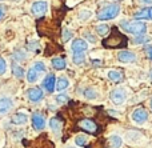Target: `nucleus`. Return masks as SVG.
I'll return each mask as SVG.
<instances>
[{"label": "nucleus", "mask_w": 152, "mask_h": 148, "mask_svg": "<svg viewBox=\"0 0 152 148\" xmlns=\"http://www.w3.org/2000/svg\"><path fill=\"white\" fill-rule=\"evenodd\" d=\"M102 44L104 48H111V50H115V48H126L127 45H128V37L121 31H119L118 27H112L110 35H108L105 39H103Z\"/></svg>", "instance_id": "obj_1"}, {"label": "nucleus", "mask_w": 152, "mask_h": 148, "mask_svg": "<svg viewBox=\"0 0 152 148\" xmlns=\"http://www.w3.org/2000/svg\"><path fill=\"white\" fill-rule=\"evenodd\" d=\"M120 26L126 32L136 35V36L145 35V32H147V26L143 21H121Z\"/></svg>", "instance_id": "obj_2"}, {"label": "nucleus", "mask_w": 152, "mask_h": 148, "mask_svg": "<svg viewBox=\"0 0 152 148\" xmlns=\"http://www.w3.org/2000/svg\"><path fill=\"white\" fill-rule=\"evenodd\" d=\"M120 13V5L119 4H110V5H105L104 8L97 12V20H111V19H115L116 16Z\"/></svg>", "instance_id": "obj_3"}, {"label": "nucleus", "mask_w": 152, "mask_h": 148, "mask_svg": "<svg viewBox=\"0 0 152 148\" xmlns=\"http://www.w3.org/2000/svg\"><path fill=\"white\" fill-rule=\"evenodd\" d=\"M77 128H80V130L86 131V132H88V133H94V135L99 133V131H100L97 123L95 122V120H92V119H81V120H79L77 122Z\"/></svg>", "instance_id": "obj_4"}, {"label": "nucleus", "mask_w": 152, "mask_h": 148, "mask_svg": "<svg viewBox=\"0 0 152 148\" xmlns=\"http://www.w3.org/2000/svg\"><path fill=\"white\" fill-rule=\"evenodd\" d=\"M110 98H111V101L115 106H121L127 99V92L124 88H115V90L111 91Z\"/></svg>", "instance_id": "obj_5"}, {"label": "nucleus", "mask_w": 152, "mask_h": 148, "mask_svg": "<svg viewBox=\"0 0 152 148\" xmlns=\"http://www.w3.org/2000/svg\"><path fill=\"white\" fill-rule=\"evenodd\" d=\"M131 117L134 120V123H136V124H144L148 120V112L143 107H139V108H136L132 112Z\"/></svg>", "instance_id": "obj_6"}, {"label": "nucleus", "mask_w": 152, "mask_h": 148, "mask_svg": "<svg viewBox=\"0 0 152 148\" xmlns=\"http://www.w3.org/2000/svg\"><path fill=\"white\" fill-rule=\"evenodd\" d=\"M27 98H28L31 101H34V103H37V101L43 100V98H44V93H43L42 88L34 87V88H29V90L27 91Z\"/></svg>", "instance_id": "obj_7"}, {"label": "nucleus", "mask_w": 152, "mask_h": 148, "mask_svg": "<svg viewBox=\"0 0 152 148\" xmlns=\"http://www.w3.org/2000/svg\"><path fill=\"white\" fill-rule=\"evenodd\" d=\"M48 9V4L47 1H35L31 7V12L36 16H42L47 12Z\"/></svg>", "instance_id": "obj_8"}, {"label": "nucleus", "mask_w": 152, "mask_h": 148, "mask_svg": "<svg viewBox=\"0 0 152 148\" xmlns=\"http://www.w3.org/2000/svg\"><path fill=\"white\" fill-rule=\"evenodd\" d=\"M63 119H61L60 116H53L51 117L50 120V128L51 131H52L53 133H56V135H59V133L61 132V130H63Z\"/></svg>", "instance_id": "obj_9"}, {"label": "nucleus", "mask_w": 152, "mask_h": 148, "mask_svg": "<svg viewBox=\"0 0 152 148\" xmlns=\"http://www.w3.org/2000/svg\"><path fill=\"white\" fill-rule=\"evenodd\" d=\"M43 87H44V90L47 91L48 93H52L53 91L56 90V77L53 74H50L47 75V77L44 79V82H43Z\"/></svg>", "instance_id": "obj_10"}, {"label": "nucleus", "mask_w": 152, "mask_h": 148, "mask_svg": "<svg viewBox=\"0 0 152 148\" xmlns=\"http://www.w3.org/2000/svg\"><path fill=\"white\" fill-rule=\"evenodd\" d=\"M118 60L120 63H126V64L134 63L136 60V55L134 52H131V51H121V52L118 53Z\"/></svg>", "instance_id": "obj_11"}, {"label": "nucleus", "mask_w": 152, "mask_h": 148, "mask_svg": "<svg viewBox=\"0 0 152 148\" xmlns=\"http://www.w3.org/2000/svg\"><path fill=\"white\" fill-rule=\"evenodd\" d=\"M32 125L36 131H42L45 127V119L42 114L36 112V114L32 115Z\"/></svg>", "instance_id": "obj_12"}, {"label": "nucleus", "mask_w": 152, "mask_h": 148, "mask_svg": "<svg viewBox=\"0 0 152 148\" xmlns=\"http://www.w3.org/2000/svg\"><path fill=\"white\" fill-rule=\"evenodd\" d=\"M13 101L10 98H0V115H5L12 109Z\"/></svg>", "instance_id": "obj_13"}, {"label": "nucleus", "mask_w": 152, "mask_h": 148, "mask_svg": "<svg viewBox=\"0 0 152 148\" xmlns=\"http://www.w3.org/2000/svg\"><path fill=\"white\" fill-rule=\"evenodd\" d=\"M88 48V43L84 39H75L72 42V51L74 52H84Z\"/></svg>", "instance_id": "obj_14"}, {"label": "nucleus", "mask_w": 152, "mask_h": 148, "mask_svg": "<svg viewBox=\"0 0 152 148\" xmlns=\"http://www.w3.org/2000/svg\"><path fill=\"white\" fill-rule=\"evenodd\" d=\"M123 144V140L119 135H111L107 139V147L108 148H120Z\"/></svg>", "instance_id": "obj_15"}, {"label": "nucleus", "mask_w": 152, "mask_h": 148, "mask_svg": "<svg viewBox=\"0 0 152 148\" xmlns=\"http://www.w3.org/2000/svg\"><path fill=\"white\" fill-rule=\"evenodd\" d=\"M11 122H12L13 124H16V125L26 124V123L28 122V116H27L26 114H21V112H19V114H15V115H13L12 119H11Z\"/></svg>", "instance_id": "obj_16"}, {"label": "nucleus", "mask_w": 152, "mask_h": 148, "mask_svg": "<svg viewBox=\"0 0 152 148\" xmlns=\"http://www.w3.org/2000/svg\"><path fill=\"white\" fill-rule=\"evenodd\" d=\"M123 77H124L123 72L119 71V69H111V71H108V79L112 80V82H115V83L121 82Z\"/></svg>", "instance_id": "obj_17"}, {"label": "nucleus", "mask_w": 152, "mask_h": 148, "mask_svg": "<svg viewBox=\"0 0 152 148\" xmlns=\"http://www.w3.org/2000/svg\"><path fill=\"white\" fill-rule=\"evenodd\" d=\"M51 63H52L53 68L58 69V71H63V69H66V67H67L66 59L64 58H53Z\"/></svg>", "instance_id": "obj_18"}, {"label": "nucleus", "mask_w": 152, "mask_h": 148, "mask_svg": "<svg viewBox=\"0 0 152 148\" xmlns=\"http://www.w3.org/2000/svg\"><path fill=\"white\" fill-rule=\"evenodd\" d=\"M68 87H69V80L67 77H59L58 82H56V90L59 92H61V91L67 90Z\"/></svg>", "instance_id": "obj_19"}, {"label": "nucleus", "mask_w": 152, "mask_h": 148, "mask_svg": "<svg viewBox=\"0 0 152 148\" xmlns=\"http://www.w3.org/2000/svg\"><path fill=\"white\" fill-rule=\"evenodd\" d=\"M37 79H39V72L34 67L29 68L28 72H27V80H28V83H35V82H37Z\"/></svg>", "instance_id": "obj_20"}, {"label": "nucleus", "mask_w": 152, "mask_h": 148, "mask_svg": "<svg viewBox=\"0 0 152 148\" xmlns=\"http://www.w3.org/2000/svg\"><path fill=\"white\" fill-rule=\"evenodd\" d=\"M135 19L136 20H147L150 19V8H143L139 12L135 13Z\"/></svg>", "instance_id": "obj_21"}, {"label": "nucleus", "mask_w": 152, "mask_h": 148, "mask_svg": "<svg viewBox=\"0 0 152 148\" xmlns=\"http://www.w3.org/2000/svg\"><path fill=\"white\" fill-rule=\"evenodd\" d=\"M11 68H12V74L15 75L16 77H19V79H21V77L24 76V69H23V67H20L18 63H12V66H11Z\"/></svg>", "instance_id": "obj_22"}, {"label": "nucleus", "mask_w": 152, "mask_h": 148, "mask_svg": "<svg viewBox=\"0 0 152 148\" xmlns=\"http://www.w3.org/2000/svg\"><path fill=\"white\" fill-rule=\"evenodd\" d=\"M72 61H74L76 66H81V64L86 61V55H84V52H74V55H72Z\"/></svg>", "instance_id": "obj_23"}, {"label": "nucleus", "mask_w": 152, "mask_h": 148, "mask_svg": "<svg viewBox=\"0 0 152 148\" xmlns=\"http://www.w3.org/2000/svg\"><path fill=\"white\" fill-rule=\"evenodd\" d=\"M152 40L151 36H148V35H142V36H136L134 39V43L135 44H147V43H150Z\"/></svg>", "instance_id": "obj_24"}, {"label": "nucleus", "mask_w": 152, "mask_h": 148, "mask_svg": "<svg viewBox=\"0 0 152 148\" xmlns=\"http://www.w3.org/2000/svg\"><path fill=\"white\" fill-rule=\"evenodd\" d=\"M61 36H63V42L67 43V42H69V40L72 39V36H74V32H72L71 29H68V28H64L63 31H61Z\"/></svg>", "instance_id": "obj_25"}, {"label": "nucleus", "mask_w": 152, "mask_h": 148, "mask_svg": "<svg viewBox=\"0 0 152 148\" xmlns=\"http://www.w3.org/2000/svg\"><path fill=\"white\" fill-rule=\"evenodd\" d=\"M84 98L88 99V100L96 99L97 98V92L96 91H94L92 88H87V90H84Z\"/></svg>", "instance_id": "obj_26"}, {"label": "nucleus", "mask_w": 152, "mask_h": 148, "mask_svg": "<svg viewBox=\"0 0 152 148\" xmlns=\"http://www.w3.org/2000/svg\"><path fill=\"white\" fill-rule=\"evenodd\" d=\"M96 32L99 35H102V36H104V35H107L108 32H110V27H108L107 24H99V26L96 27Z\"/></svg>", "instance_id": "obj_27"}, {"label": "nucleus", "mask_w": 152, "mask_h": 148, "mask_svg": "<svg viewBox=\"0 0 152 148\" xmlns=\"http://www.w3.org/2000/svg\"><path fill=\"white\" fill-rule=\"evenodd\" d=\"M75 141H76V146H79V147H86V146H87V136H84V135L76 136Z\"/></svg>", "instance_id": "obj_28"}, {"label": "nucleus", "mask_w": 152, "mask_h": 148, "mask_svg": "<svg viewBox=\"0 0 152 148\" xmlns=\"http://www.w3.org/2000/svg\"><path fill=\"white\" fill-rule=\"evenodd\" d=\"M34 68L36 69L37 72H45V66H44V63L43 61H36V63L34 64Z\"/></svg>", "instance_id": "obj_29"}, {"label": "nucleus", "mask_w": 152, "mask_h": 148, "mask_svg": "<svg viewBox=\"0 0 152 148\" xmlns=\"http://www.w3.org/2000/svg\"><path fill=\"white\" fill-rule=\"evenodd\" d=\"M28 50L32 51V52H35V53H37V51H39V44H37L36 42H31L28 44Z\"/></svg>", "instance_id": "obj_30"}, {"label": "nucleus", "mask_w": 152, "mask_h": 148, "mask_svg": "<svg viewBox=\"0 0 152 148\" xmlns=\"http://www.w3.org/2000/svg\"><path fill=\"white\" fill-rule=\"evenodd\" d=\"M5 71H7V64H5V60L0 56V75L5 74Z\"/></svg>", "instance_id": "obj_31"}, {"label": "nucleus", "mask_w": 152, "mask_h": 148, "mask_svg": "<svg viewBox=\"0 0 152 148\" xmlns=\"http://www.w3.org/2000/svg\"><path fill=\"white\" fill-rule=\"evenodd\" d=\"M56 101H58L59 104H64L68 101V98H67V95H63V93H61V95H59L58 98H56Z\"/></svg>", "instance_id": "obj_32"}, {"label": "nucleus", "mask_w": 152, "mask_h": 148, "mask_svg": "<svg viewBox=\"0 0 152 148\" xmlns=\"http://www.w3.org/2000/svg\"><path fill=\"white\" fill-rule=\"evenodd\" d=\"M89 16H91V12H89V11H80V13H79V19H81V20H86V19H88Z\"/></svg>", "instance_id": "obj_33"}, {"label": "nucleus", "mask_w": 152, "mask_h": 148, "mask_svg": "<svg viewBox=\"0 0 152 148\" xmlns=\"http://www.w3.org/2000/svg\"><path fill=\"white\" fill-rule=\"evenodd\" d=\"M145 52H147L148 58H150V59H151V60H152V45H151V47H148V48H147V50H145Z\"/></svg>", "instance_id": "obj_34"}, {"label": "nucleus", "mask_w": 152, "mask_h": 148, "mask_svg": "<svg viewBox=\"0 0 152 148\" xmlns=\"http://www.w3.org/2000/svg\"><path fill=\"white\" fill-rule=\"evenodd\" d=\"M87 37H88V39L91 40V43H92V44H95V43H96V39H95V36H92V35L87 34Z\"/></svg>", "instance_id": "obj_35"}, {"label": "nucleus", "mask_w": 152, "mask_h": 148, "mask_svg": "<svg viewBox=\"0 0 152 148\" xmlns=\"http://www.w3.org/2000/svg\"><path fill=\"white\" fill-rule=\"evenodd\" d=\"M13 56H15L16 59H24V58H26V55H23V53H15Z\"/></svg>", "instance_id": "obj_36"}, {"label": "nucleus", "mask_w": 152, "mask_h": 148, "mask_svg": "<svg viewBox=\"0 0 152 148\" xmlns=\"http://www.w3.org/2000/svg\"><path fill=\"white\" fill-rule=\"evenodd\" d=\"M4 17V8L3 7H0V20Z\"/></svg>", "instance_id": "obj_37"}, {"label": "nucleus", "mask_w": 152, "mask_h": 148, "mask_svg": "<svg viewBox=\"0 0 152 148\" xmlns=\"http://www.w3.org/2000/svg\"><path fill=\"white\" fill-rule=\"evenodd\" d=\"M143 4H152V0H140Z\"/></svg>", "instance_id": "obj_38"}, {"label": "nucleus", "mask_w": 152, "mask_h": 148, "mask_svg": "<svg viewBox=\"0 0 152 148\" xmlns=\"http://www.w3.org/2000/svg\"><path fill=\"white\" fill-rule=\"evenodd\" d=\"M150 19H151V20H152V7L150 8Z\"/></svg>", "instance_id": "obj_39"}, {"label": "nucleus", "mask_w": 152, "mask_h": 148, "mask_svg": "<svg viewBox=\"0 0 152 148\" xmlns=\"http://www.w3.org/2000/svg\"><path fill=\"white\" fill-rule=\"evenodd\" d=\"M151 108H152V99H151Z\"/></svg>", "instance_id": "obj_40"}, {"label": "nucleus", "mask_w": 152, "mask_h": 148, "mask_svg": "<svg viewBox=\"0 0 152 148\" xmlns=\"http://www.w3.org/2000/svg\"><path fill=\"white\" fill-rule=\"evenodd\" d=\"M0 1H3V0H0Z\"/></svg>", "instance_id": "obj_41"}]
</instances>
